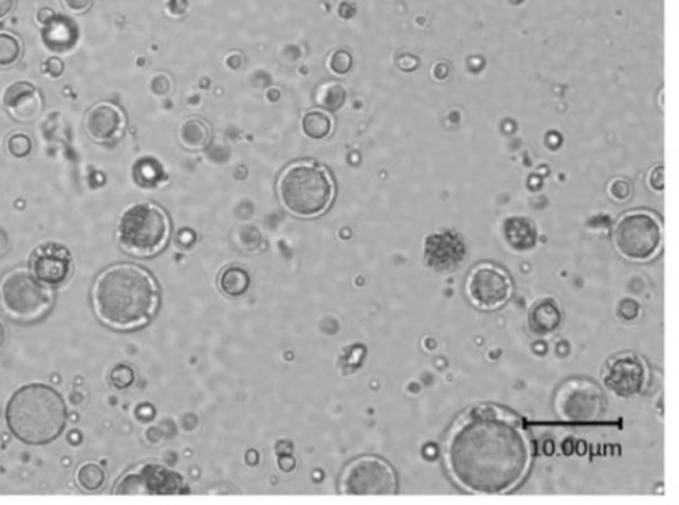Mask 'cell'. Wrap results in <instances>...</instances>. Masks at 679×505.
<instances>
[{
	"label": "cell",
	"instance_id": "cell-8",
	"mask_svg": "<svg viewBox=\"0 0 679 505\" xmlns=\"http://www.w3.org/2000/svg\"><path fill=\"white\" fill-rule=\"evenodd\" d=\"M339 488L347 496H392L397 492V475L386 460L359 456L344 468Z\"/></svg>",
	"mask_w": 679,
	"mask_h": 505
},
{
	"label": "cell",
	"instance_id": "cell-5",
	"mask_svg": "<svg viewBox=\"0 0 679 505\" xmlns=\"http://www.w3.org/2000/svg\"><path fill=\"white\" fill-rule=\"evenodd\" d=\"M172 222L157 203L136 202L126 207L117 223V240L134 258H153L168 246Z\"/></svg>",
	"mask_w": 679,
	"mask_h": 505
},
{
	"label": "cell",
	"instance_id": "cell-17",
	"mask_svg": "<svg viewBox=\"0 0 679 505\" xmlns=\"http://www.w3.org/2000/svg\"><path fill=\"white\" fill-rule=\"evenodd\" d=\"M504 236L515 250H530L535 246L536 230L526 218H511L504 223Z\"/></svg>",
	"mask_w": 679,
	"mask_h": 505
},
{
	"label": "cell",
	"instance_id": "cell-28",
	"mask_svg": "<svg viewBox=\"0 0 679 505\" xmlns=\"http://www.w3.org/2000/svg\"><path fill=\"white\" fill-rule=\"evenodd\" d=\"M63 3L67 10L75 14H83L92 6V0H63Z\"/></svg>",
	"mask_w": 679,
	"mask_h": 505
},
{
	"label": "cell",
	"instance_id": "cell-3",
	"mask_svg": "<svg viewBox=\"0 0 679 505\" xmlns=\"http://www.w3.org/2000/svg\"><path fill=\"white\" fill-rule=\"evenodd\" d=\"M8 429L20 442L43 446L62 435L67 425V406L62 395L43 384L16 390L6 406Z\"/></svg>",
	"mask_w": 679,
	"mask_h": 505
},
{
	"label": "cell",
	"instance_id": "cell-7",
	"mask_svg": "<svg viewBox=\"0 0 679 505\" xmlns=\"http://www.w3.org/2000/svg\"><path fill=\"white\" fill-rule=\"evenodd\" d=\"M616 250L632 262H648L661 250L664 231L656 215L632 211L616 223L613 231Z\"/></svg>",
	"mask_w": 679,
	"mask_h": 505
},
{
	"label": "cell",
	"instance_id": "cell-15",
	"mask_svg": "<svg viewBox=\"0 0 679 505\" xmlns=\"http://www.w3.org/2000/svg\"><path fill=\"white\" fill-rule=\"evenodd\" d=\"M4 107L15 121L31 122L43 111V97L34 85L15 83L4 95Z\"/></svg>",
	"mask_w": 679,
	"mask_h": 505
},
{
	"label": "cell",
	"instance_id": "cell-27",
	"mask_svg": "<svg viewBox=\"0 0 679 505\" xmlns=\"http://www.w3.org/2000/svg\"><path fill=\"white\" fill-rule=\"evenodd\" d=\"M664 168H654L649 174V185L653 190L662 191L664 190Z\"/></svg>",
	"mask_w": 679,
	"mask_h": 505
},
{
	"label": "cell",
	"instance_id": "cell-1",
	"mask_svg": "<svg viewBox=\"0 0 679 505\" xmlns=\"http://www.w3.org/2000/svg\"><path fill=\"white\" fill-rule=\"evenodd\" d=\"M445 463L454 482L470 494L504 495L530 471L532 445L522 419L486 403L455 422L445 443Z\"/></svg>",
	"mask_w": 679,
	"mask_h": 505
},
{
	"label": "cell",
	"instance_id": "cell-29",
	"mask_svg": "<svg viewBox=\"0 0 679 505\" xmlns=\"http://www.w3.org/2000/svg\"><path fill=\"white\" fill-rule=\"evenodd\" d=\"M15 7V0H0V22L11 14Z\"/></svg>",
	"mask_w": 679,
	"mask_h": 505
},
{
	"label": "cell",
	"instance_id": "cell-22",
	"mask_svg": "<svg viewBox=\"0 0 679 505\" xmlns=\"http://www.w3.org/2000/svg\"><path fill=\"white\" fill-rule=\"evenodd\" d=\"M23 46L18 36L0 31V68L14 67L22 59Z\"/></svg>",
	"mask_w": 679,
	"mask_h": 505
},
{
	"label": "cell",
	"instance_id": "cell-11",
	"mask_svg": "<svg viewBox=\"0 0 679 505\" xmlns=\"http://www.w3.org/2000/svg\"><path fill=\"white\" fill-rule=\"evenodd\" d=\"M466 293L475 307L494 311L511 299L512 281L502 268L494 264H479L467 278Z\"/></svg>",
	"mask_w": 679,
	"mask_h": 505
},
{
	"label": "cell",
	"instance_id": "cell-21",
	"mask_svg": "<svg viewBox=\"0 0 679 505\" xmlns=\"http://www.w3.org/2000/svg\"><path fill=\"white\" fill-rule=\"evenodd\" d=\"M107 475H105L104 468L100 464L85 463L77 468L76 482L79 484L81 490L87 492H97L104 487Z\"/></svg>",
	"mask_w": 679,
	"mask_h": 505
},
{
	"label": "cell",
	"instance_id": "cell-18",
	"mask_svg": "<svg viewBox=\"0 0 679 505\" xmlns=\"http://www.w3.org/2000/svg\"><path fill=\"white\" fill-rule=\"evenodd\" d=\"M211 136L213 134H211L210 125L201 118H189L181 126L180 141L186 149H205L210 144Z\"/></svg>",
	"mask_w": 679,
	"mask_h": 505
},
{
	"label": "cell",
	"instance_id": "cell-13",
	"mask_svg": "<svg viewBox=\"0 0 679 505\" xmlns=\"http://www.w3.org/2000/svg\"><path fill=\"white\" fill-rule=\"evenodd\" d=\"M28 268L40 283L58 288L71 278L73 259L71 252L62 244L44 243L32 252Z\"/></svg>",
	"mask_w": 679,
	"mask_h": 505
},
{
	"label": "cell",
	"instance_id": "cell-14",
	"mask_svg": "<svg viewBox=\"0 0 679 505\" xmlns=\"http://www.w3.org/2000/svg\"><path fill=\"white\" fill-rule=\"evenodd\" d=\"M126 125L128 120L123 109L109 101L93 105L84 118L85 133L96 144L119 141L124 136Z\"/></svg>",
	"mask_w": 679,
	"mask_h": 505
},
{
	"label": "cell",
	"instance_id": "cell-6",
	"mask_svg": "<svg viewBox=\"0 0 679 505\" xmlns=\"http://www.w3.org/2000/svg\"><path fill=\"white\" fill-rule=\"evenodd\" d=\"M54 304V288L40 283L30 268H15L0 280V307L16 323H38L52 311Z\"/></svg>",
	"mask_w": 679,
	"mask_h": 505
},
{
	"label": "cell",
	"instance_id": "cell-23",
	"mask_svg": "<svg viewBox=\"0 0 679 505\" xmlns=\"http://www.w3.org/2000/svg\"><path fill=\"white\" fill-rule=\"evenodd\" d=\"M8 150L16 158L27 157L32 150V142L27 134L15 133L8 140Z\"/></svg>",
	"mask_w": 679,
	"mask_h": 505
},
{
	"label": "cell",
	"instance_id": "cell-9",
	"mask_svg": "<svg viewBox=\"0 0 679 505\" xmlns=\"http://www.w3.org/2000/svg\"><path fill=\"white\" fill-rule=\"evenodd\" d=\"M554 403L561 421L581 425L599 421L603 417L607 398L600 386L575 378L565 381L557 389Z\"/></svg>",
	"mask_w": 679,
	"mask_h": 505
},
{
	"label": "cell",
	"instance_id": "cell-12",
	"mask_svg": "<svg viewBox=\"0 0 679 505\" xmlns=\"http://www.w3.org/2000/svg\"><path fill=\"white\" fill-rule=\"evenodd\" d=\"M649 374L644 358L630 352L620 353L605 364L603 382L617 397L633 398L648 388Z\"/></svg>",
	"mask_w": 679,
	"mask_h": 505
},
{
	"label": "cell",
	"instance_id": "cell-20",
	"mask_svg": "<svg viewBox=\"0 0 679 505\" xmlns=\"http://www.w3.org/2000/svg\"><path fill=\"white\" fill-rule=\"evenodd\" d=\"M218 284L223 295L241 297L250 288V276L241 267H229L219 276Z\"/></svg>",
	"mask_w": 679,
	"mask_h": 505
},
{
	"label": "cell",
	"instance_id": "cell-19",
	"mask_svg": "<svg viewBox=\"0 0 679 505\" xmlns=\"http://www.w3.org/2000/svg\"><path fill=\"white\" fill-rule=\"evenodd\" d=\"M303 133L312 140H324L333 130V118L331 114L321 111V109H312L303 116L302 120Z\"/></svg>",
	"mask_w": 679,
	"mask_h": 505
},
{
	"label": "cell",
	"instance_id": "cell-10",
	"mask_svg": "<svg viewBox=\"0 0 679 505\" xmlns=\"http://www.w3.org/2000/svg\"><path fill=\"white\" fill-rule=\"evenodd\" d=\"M181 476L168 467L145 463L121 476L115 495H177L184 492Z\"/></svg>",
	"mask_w": 679,
	"mask_h": 505
},
{
	"label": "cell",
	"instance_id": "cell-2",
	"mask_svg": "<svg viewBox=\"0 0 679 505\" xmlns=\"http://www.w3.org/2000/svg\"><path fill=\"white\" fill-rule=\"evenodd\" d=\"M97 319L113 331H136L148 325L160 305V289L148 270L120 263L100 272L92 287Z\"/></svg>",
	"mask_w": 679,
	"mask_h": 505
},
{
	"label": "cell",
	"instance_id": "cell-25",
	"mask_svg": "<svg viewBox=\"0 0 679 505\" xmlns=\"http://www.w3.org/2000/svg\"><path fill=\"white\" fill-rule=\"evenodd\" d=\"M609 193H611L612 198L616 199V201L624 202L630 197L632 189H630V185L625 179H616L609 186Z\"/></svg>",
	"mask_w": 679,
	"mask_h": 505
},
{
	"label": "cell",
	"instance_id": "cell-24",
	"mask_svg": "<svg viewBox=\"0 0 679 505\" xmlns=\"http://www.w3.org/2000/svg\"><path fill=\"white\" fill-rule=\"evenodd\" d=\"M351 64L352 59L351 56L347 54V52H336V54H333L331 57V63H329V67H331L332 72L343 76L349 71Z\"/></svg>",
	"mask_w": 679,
	"mask_h": 505
},
{
	"label": "cell",
	"instance_id": "cell-16",
	"mask_svg": "<svg viewBox=\"0 0 679 505\" xmlns=\"http://www.w3.org/2000/svg\"><path fill=\"white\" fill-rule=\"evenodd\" d=\"M561 324V311L556 300L543 297L532 305L528 312V325L536 336L547 337L554 335Z\"/></svg>",
	"mask_w": 679,
	"mask_h": 505
},
{
	"label": "cell",
	"instance_id": "cell-26",
	"mask_svg": "<svg viewBox=\"0 0 679 505\" xmlns=\"http://www.w3.org/2000/svg\"><path fill=\"white\" fill-rule=\"evenodd\" d=\"M133 380L132 369L128 368V366H119V368L113 370L112 381L119 388H126V386L132 384Z\"/></svg>",
	"mask_w": 679,
	"mask_h": 505
},
{
	"label": "cell",
	"instance_id": "cell-4",
	"mask_svg": "<svg viewBox=\"0 0 679 505\" xmlns=\"http://www.w3.org/2000/svg\"><path fill=\"white\" fill-rule=\"evenodd\" d=\"M278 195L288 213L313 219L331 209L336 198V183L325 166L313 161H298L280 174Z\"/></svg>",
	"mask_w": 679,
	"mask_h": 505
}]
</instances>
